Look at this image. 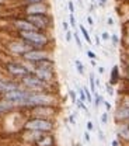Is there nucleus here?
<instances>
[{
    "label": "nucleus",
    "instance_id": "18",
    "mask_svg": "<svg viewBox=\"0 0 129 146\" xmlns=\"http://www.w3.org/2000/svg\"><path fill=\"white\" fill-rule=\"evenodd\" d=\"M79 28H80V33H81V35L84 36V41H86L87 44H93V39L90 38V34H89L87 28H86L83 24H80V25H79Z\"/></svg>",
    "mask_w": 129,
    "mask_h": 146
},
{
    "label": "nucleus",
    "instance_id": "40",
    "mask_svg": "<svg viewBox=\"0 0 129 146\" xmlns=\"http://www.w3.org/2000/svg\"><path fill=\"white\" fill-rule=\"evenodd\" d=\"M105 87H107V91H108V93H110L111 96H112V94H114V90H112V87H111V84H110V83H108V84H107Z\"/></svg>",
    "mask_w": 129,
    "mask_h": 146
},
{
    "label": "nucleus",
    "instance_id": "37",
    "mask_svg": "<svg viewBox=\"0 0 129 146\" xmlns=\"http://www.w3.org/2000/svg\"><path fill=\"white\" fill-rule=\"evenodd\" d=\"M86 20H87V23H89V25H90V27H93V25H94V20H93L91 16H87V18H86Z\"/></svg>",
    "mask_w": 129,
    "mask_h": 146
},
{
    "label": "nucleus",
    "instance_id": "12",
    "mask_svg": "<svg viewBox=\"0 0 129 146\" xmlns=\"http://www.w3.org/2000/svg\"><path fill=\"white\" fill-rule=\"evenodd\" d=\"M19 87H21V84H20V82H17V80L10 79V77L9 79L0 77V96H4V94L16 90Z\"/></svg>",
    "mask_w": 129,
    "mask_h": 146
},
{
    "label": "nucleus",
    "instance_id": "32",
    "mask_svg": "<svg viewBox=\"0 0 129 146\" xmlns=\"http://www.w3.org/2000/svg\"><path fill=\"white\" fill-rule=\"evenodd\" d=\"M110 38H111V35L107 33V31L101 33V39H103V41H110Z\"/></svg>",
    "mask_w": 129,
    "mask_h": 146
},
{
    "label": "nucleus",
    "instance_id": "2",
    "mask_svg": "<svg viewBox=\"0 0 129 146\" xmlns=\"http://www.w3.org/2000/svg\"><path fill=\"white\" fill-rule=\"evenodd\" d=\"M1 68L10 79H14V80L20 82L24 76H27V74H30L32 72L34 65H31L25 60L20 62V60H16V59H7V60L3 62Z\"/></svg>",
    "mask_w": 129,
    "mask_h": 146
},
{
    "label": "nucleus",
    "instance_id": "26",
    "mask_svg": "<svg viewBox=\"0 0 129 146\" xmlns=\"http://www.w3.org/2000/svg\"><path fill=\"white\" fill-rule=\"evenodd\" d=\"M110 41L112 42V45H114V46H116V45L119 44V36L116 35V34H112L111 38H110Z\"/></svg>",
    "mask_w": 129,
    "mask_h": 146
},
{
    "label": "nucleus",
    "instance_id": "29",
    "mask_svg": "<svg viewBox=\"0 0 129 146\" xmlns=\"http://www.w3.org/2000/svg\"><path fill=\"white\" fill-rule=\"evenodd\" d=\"M65 38H66V42H70V41L73 39V33H72L70 30H67V31H66V35H65Z\"/></svg>",
    "mask_w": 129,
    "mask_h": 146
},
{
    "label": "nucleus",
    "instance_id": "50",
    "mask_svg": "<svg viewBox=\"0 0 129 146\" xmlns=\"http://www.w3.org/2000/svg\"><path fill=\"white\" fill-rule=\"evenodd\" d=\"M76 146H81V145H76Z\"/></svg>",
    "mask_w": 129,
    "mask_h": 146
},
{
    "label": "nucleus",
    "instance_id": "6",
    "mask_svg": "<svg viewBox=\"0 0 129 146\" xmlns=\"http://www.w3.org/2000/svg\"><path fill=\"white\" fill-rule=\"evenodd\" d=\"M24 131H39V132H52L55 129V122L54 119L48 118H37L32 117L27 119L22 125Z\"/></svg>",
    "mask_w": 129,
    "mask_h": 146
},
{
    "label": "nucleus",
    "instance_id": "14",
    "mask_svg": "<svg viewBox=\"0 0 129 146\" xmlns=\"http://www.w3.org/2000/svg\"><path fill=\"white\" fill-rule=\"evenodd\" d=\"M34 145L35 146H55V138L51 135V132H45Z\"/></svg>",
    "mask_w": 129,
    "mask_h": 146
},
{
    "label": "nucleus",
    "instance_id": "4",
    "mask_svg": "<svg viewBox=\"0 0 129 146\" xmlns=\"http://www.w3.org/2000/svg\"><path fill=\"white\" fill-rule=\"evenodd\" d=\"M20 84H21V87H24L30 91H51V89H52V83L44 82L42 79H39L34 73L24 76L20 80Z\"/></svg>",
    "mask_w": 129,
    "mask_h": 146
},
{
    "label": "nucleus",
    "instance_id": "46",
    "mask_svg": "<svg viewBox=\"0 0 129 146\" xmlns=\"http://www.w3.org/2000/svg\"><path fill=\"white\" fill-rule=\"evenodd\" d=\"M98 1H100V6H101V7H104V6L107 4V0H98Z\"/></svg>",
    "mask_w": 129,
    "mask_h": 146
},
{
    "label": "nucleus",
    "instance_id": "21",
    "mask_svg": "<svg viewBox=\"0 0 129 146\" xmlns=\"http://www.w3.org/2000/svg\"><path fill=\"white\" fill-rule=\"evenodd\" d=\"M73 39L74 42H76V45H77V48L79 49H83V42H81V39H80V36L77 33H73Z\"/></svg>",
    "mask_w": 129,
    "mask_h": 146
},
{
    "label": "nucleus",
    "instance_id": "20",
    "mask_svg": "<svg viewBox=\"0 0 129 146\" xmlns=\"http://www.w3.org/2000/svg\"><path fill=\"white\" fill-rule=\"evenodd\" d=\"M89 82H90V89H91V93L94 94V93H95V89H97V86H95V77H94V74H93V73H90Z\"/></svg>",
    "mask_w": 129,
    "mask_h": 146
},
{
    "label": "nucleus",
    "instance_id": "19",
    "mask_svg": "<svg viewBox=\"0 0 129 146\" xmlns=\"http://www.w3.org/2000/svg\"><path fill=\"white\" fill-rule=\"evenodd\" d=\"M74 66H76V70H77V73L79 74H84L86 73V70H84V65H83V62L81 60H79V59H76L74 60Z\"/></svg>",
    "mask_w": 129,
    "mask_h": 146
},
{
    "label": "nucleus",
    "instance_id": "44",
    "mask_svg": "<svg viewBox=\"0 0 129 146\" xmlns=\"http://www.w3.org/2000/svg\"><path fill=\"white\" fill-rule=\"evenodd\" d=\"M111 145L112 146H119V141H118V139H114V141L111 142Z\"/></svg>",
    "mask_w": 129,
    "mask_h": 146
},
{
    "label": "nucleus",
    "instance_id": "7",
    "mask_svg": "<svg viewBox=\"0 0 129 146\" xmlns=\"http://www.w3.org/2000/svg\"><path fill=\"white\" fill-rule=\"evenodd\" d=\"M38 31H45L49 33L54 28V17L52 14H31V16H24Z\"/></svg>",
    "mask_w": 129,
    "mask_h": 146
},
{
    "label": "nucleus",
    "instance_id": "13",
    "mask_svg": "<svg viewBox=\"0 0 129 146\" xmlns=\"http://www.w3.org/2000/svg\"><path fill=\"white\" fill-rule=\"evenodd\" d=\"M115 122H129V106H121L118 107L114 114Z\"/></svg>",
    "mask_w": 129,
    "mask_h": 146
},
{
    "label": "nucleus",
    "instance_id": "23",
    "mask_svg": "<svg viewBox=\"0 0 129 146\" xmlns=\"http://www.w3.org/2000/svg\"><path fill=\"white\" fill-rule=\"evenodd\" d=\"M104 100H103V97L98 94V93H94V106L95 107H98L100 106V103H103Z\"/></svg>",
    "mask_w": 129,
    "mask_h": 146
},
{
    "label": "nucleus",
    "instance_id": "9",
    "mask_svg": "<svg viewBox=\"0 0 129 146\" xmlns=\"http://www.w3.org/2000/svg\"><path fill=\"white\" fill-rule=\"evenodd\" d=\"M52 52L49 48H45V49H38V48H34L31 51H28L27 54H24L21 56L22 60L31 63V65H35L41 60H45V59H52Z\"/></svg>",
    "mask_w": 129,
    "mask_h": 146
},
{
    "label": "nucleus",
    "instance_id": "33",
    "mask_svg": "<svg viewBox=\"0 0 129 146\" xmlns=\"http://www.w3.org/2000/svg\"><path fill=\"white\" fill-rule=\"evenodd\" d=\"M86 54H87V56H89L90 59H97V55H95V52H93V51H90V49H89Z\"/></svg>",
    "mask_w": 129,
    "mask_h": 146
},
{
    "label": "nucleus",
    "instance_id": "49",
    "mask_svg": "<svg viewBox=\"0 0 129 146\" xmlns=\"http://www.w3.org/2000/svg\"><path fill=\"white\" fill-rule=\"evenodd\" d=\"M90 1H91V3H94V1H95V0H90Z\"/></svg>",
    "mask_w": 129,
    "mask_h": 146
},
{
    "label": "nucleus",
    "instance_id": "39",
    "mask_svg": "<svg viewBox=\"0 0 129 146\" xmlns=\"http://www.w3.org/2000/svg\"><path fill=\"white\" fill-rule=\"evenodd\" d=\"M98 136H100V139H101L103 142L105 141V136H104V133H103V131H101V129H98Z\"/></svg>",
    "mask_w": 129,
    "mask_h": 146
},
{
    "label": "nucleus",
    "instance_id": "34",
    "mask_svg": "<svg viewBox=\"0 0 129 146\" xmlns=\"http://www.w3.org/2000/svg\"><path fill=\"white\" fill-rule=\"evenodd\" d=\"M103 103H104V107H105V110H107V112L112 110V106H111V104H110V103H108V101H105V100H104Z\"/></svg>",
    "mask_w": 129,
    "mask_h": 146
},
{
    "label": "nucleus",
    "instance_id": "28",
    "mask_svg": "<svg viewBox=\"0 0 129 146\" xmlns=\"http://www.w3.org/2000/svg\"><path fill=\"white\" fill-rule=\"evenodd\" d=\"M69 97H70L72 103H76V101H77V93L74 90H69Z\"/></svg>",
    "mask_w": 129,
    "mask_h": 146
},
{
    "label": "nucleus",
    "instance_id": "25",
    "mask_svg": "<svg viewBox=\"0 0 129 146\" xmlns=\"http://www.w3.org/2000/svg\"><path fill=\"white\" fill-rule=\"evenodd\" d=\"M77 96H79V100H81V101H87V98H86V93H84V89H83V87L79 89Z\"/></svg>",
    "mask_w": 129,
    "mask_h": 146
},
{
    "label": "nucleus",
    "instance_id": "31",
    "mask_svg": "<svg viewBox=\"0 0 129 146\" xmlns=\"http://www.w3.org/2000/svg\"><path fill=\"white\" fill-rule=\"evenodd\" d=\"M100 119H101V122H103V124H107V122H108V114H107V112H103Z\"/></svg>",
    "mask_w": 129,
    "mask_h": 146
},
{
    "label": "nucleus",
    "instance_id": "36",
    "mask_svg": "<svg viewBox=\"0 0 129 146\" xmlns=\"http://www.w3.org/2000/svg\"><path fill=\"white\" fill-rule=\"evenodd\" d=\"M62 25H63V30H65V31L70 30V24H69L67 21H63V23H62Z\"/></svg>",
    "mask_w": 129,
    "mask_h": 146
},
{
    "label": "nucleus",
    "instance_id": "16",
    "mask_svg": "<svg viewBox=\"0 0 129 146\" xmlns=\"http://www.w3.org/2000/svg\"><path fill=\"white\" fill-rule=\"evenodd\" d=\"M116 133L121 139L129 142V124L128 122H119V127L116 129Z\"/></svg>",
    "mask_w": 129,
    "mask_h": 146
},
{
    "label": "nucleus",
    "instance_id": "38",
    "mask_svg": "<svg viewBox=\"0 0 129 146\" xmlns=\"http://www.w3.org/2000/svg\"><path fill=\"white\" fill-rule=\"evenodd\" d=\"M41 1H46V0H22V3H41Z\"/></svg>",
    "mask_w": 129,
    "mask_h": 146
},
{
    "label": "nucleus",
    "instance_id": "24",
    "mask_svg": "<svg viewBox=\"0 0 129 146\" xmlns=\"http://www.w3.org/2000/svg\"><path fill=\"white\" fill-rule=\"evenodd\" d=\"M69 24H70V27H72V28H76V27H77V24H76V17H74V13H70V14H69Z\"/></svg>",
    "mask_w": 129,
    "mask_h": 146
},
{
    "label": "nucleus",
    "instance_id": "1",
    "mask_svg": "<svg viewBox=\"0 0 129 146\" xmlns=\"http://www.w3.org/2000/svg\"><path fill=\"white\" fill-rule=\"evenodd\" d=\"M16 36L25 41L28 45H31L32 48L38 49H45V48H51L54 44L52 36L49 35V33L45 31H38V30H31V31H17Z\"/></svg>",
    "mask_w": 129,
    "mask_h": 146
},
{
    "label": "nucleus",
    "instance_id": "42",
    "mask_svg": "<svg viewBox=\"0 0 129 146\" xmlns=\"http://www.w3.org/2000/svg\"><path fill=\"white\" fill-rule=\"evenodd\" d=\"M94 39H95V41H94V42H95V45H98V46H100V45H101V39H100V36H95Z\"/></svg>",
    "mask_w": 129,
    "mask_h": 146
},
{
    "label": "nucleus",
    "instance_id": "41",
    "mask_svg": "<svg viewBox=\"0 0 129 146\" xmlns=\"http://www.w3.org/2000/svg\"><path fill=\"white\" fill-rule=\"evenodd\" d=\"M69 122H70L72 125H74V124H76V119H74V115H70V117H69Z\"/></svg>",
    "mask_w": 129,
    "mask_h": 146
},
{
    "label": "nucleus",
    "instance_id": "15",
    "mask_svg": "<svg viewBox=\"0 0 129 146\" xmlns=\"http://www.w3.org/2000/svg\"><path fill=\"white\" fill-rule=\"evenodd\" d=\"M16 108H17L16 103H13V101L6 100V98L1 97V100H0V115H1V114H7V112H10V111H14Z\"/></svg>",
    "mask_w": 129,
    "mask_h": 146
},
{
    "label": "nucleus",
    "instance_id": "51",
    "mask_svg": "<svg viewBox=\"0 0 129 146\" xmlns=\"http://www.w3.org/2000/svg\"><path fill=\"white\" fill-rule=\"evenodd\" d=\"M128 124H129V122H128Z\"/></svg>",
    "mask_w": 129,
    "mask_h": 146
},
{
    "label": "nucleus",
    "instance_id": "48",
    "mask_svg": "<svg viewBox=\"0 0 129 146\" xmlns=\"http://www.w3.org/2000/svg\"><path fill=\"white\" fill-rule=\"evenodd\" d=\"M107 23H108L110 25H112V24H114V20H112V18H108V20H107Z\"/></svg>",
    "mask_w": 129,
    "mask_h": 146
},
{
    "label": "nucleus",
    "instance_id": "17",
    "mask_svg": "<svg viewBox=\"0 0 129 146\" xmlns=\"http://www.w3.org/2000/svg\"><path fill=\"white\" fill-rule=\"evenodd\" d=\"M119 79H121V73H119V68L115 65V66H112V69H111V74H110V84L111 86H116L118 84V82H119Z\"/></svg>",
    "mask_w": 129,
    "mask_h": 146
},
{
    "label": "nucleus",
    "instance_id": "27",
    "mask_svg": "<svg viewBox=\"0 0 129 146\" xmlns=\"http://www.w3.org/2000/svg\"><path fill=\"white\" fill-rule=\"evenodd\" d=\"M83 89H84V93H86V98H87V101H89V103H91L93 101V93L89 90L87 87H83Z\"/></svg>",
    "mask_w": 129,
    "mask_h": 146
},
{
    "label": "nucleus",
    "instance_id": "47",
    "mask_svg": "<svg viewBox=\"0 0 129 146\" xmlns=\"http://www.w3.org/2000/svg\"><path fill=\"white\" fill-rule=\"evenodd\" d=\"M90 63H91V66H94V68L97 66V62H95V59H91V60H90Z\"/></svg>",
    "mask_w": 129,
    "mask_h": 146
},
{
    "label": "nucleus",
    "instance_id": "45",
    "mask_svg": "<svg viewBox=\"0 0 129 146\" xmlns=\"http://www.w3.org/2000/svg\"><path fill=\"white\" fill-rule=\"evenodd\" d=\"M104 72H105V69H104L103 66H98V73H100V74H104Z\"/></svg>",
    "mask_w": 129,
    "mask_h": 146
},
{
    "label": "nucleus",
    "instance_id": "35",
    "mask_svg": "<svg viewBox=\"0 0 129 146\" xmlns=\"http://www.w3.org/2000/svg\"><path fill=\"white\" fill-rule=\"evenodd\" d=\"M87 131H89V132L94 131V124H93L91 121H87Z\"/></svg>",
    "mask_w": 129,
    "mask_h": 146
},
{
    "label": "nucleus",
    "instance_id": "11",
    "mask_svg": "<svg viewBox=\"0 0 129 146\" xmlns=\"http://www.w3.org/2000/svg\"><path fill=\"white\" fill-rule=\"evenodd\" d=\"M10 25L13 27V30L17 31H31V30H37L24 16H17V17H11L10 20Z\"/></svg>",
    "mask_w": 129,
    "mask_h": 146
},
{
    "label": "nucleus",
    "instance_id": "8",
    "mask_svg": "<svg viewBox=\"0 0 129 146\" xmlns=\"http://www.w3.org/2000/svg\"><path fill=\"white\" fill-rule=\"evenodd\" d=\"M20 13L22 16H31V14H49L51 6L46 1L41 3H24L20 9Z\"/></svg>",
    "mask_w": 129,
    "mask_h": 146
},
{
    "label": "nucleus",
    "instance_id": "22",
    "mask_svg": "<svg viewBox=\"0 0 129 146\" xmlns=\"http://www.w3.org/2000/svg\"><path fill=\"white\" fill-rule=\"evenodd\" d=\"M74 104L77 106V108H79V110H81V111H84V112H89V108L86 107L84 101H81V100H77V101H76Z\"/></svg>",
    "mask_w": 129,
    "mask_h": 146
},
{
    "label": "nucleus",
    "instance_id": "43",
    "mask_svg": "<svg viewBox=\"0 0 129 146\" xmlns=\"http://www.w3.org/2000/svg\"><path fill=\"white\" fill-rule=\"evenodd\" d=\"M84 139H86V142H90V135H89V131H87V132H84Z\"/></svg>",
    "mask_w": 129,
    "mask_h": 146
},
{
    "label": "nucleus",
    "instance_id": "5",
    "mask_svg": "<svg viewBox=\"0 0 129 146\" xmlns=\"http://www.w3.org/2000/svg\"><path fill=\"white\" fill-rule=\"evenodd\" d=\"M4 51H6V54H9L10 56H16V58H21L24 54H27L28 51H31V49H34L31 45H28L25 41H22V39H20V38H11V39H9L6 44H4Z\"/></svg>",
    "mask_w": 129,
    "mask_h": 146
},
{
    "label": "nucleus",
    "instance_id": "10",
    "mask_svg": "<svg viewBox=\"0 0 129 146\" xmlns=\"http://www.w3.org/2000/svg\"><path fill=\"white\" fill-rule=\"evenodd\" d=\"M30 110V114L32 117H37V118H48V119H52L58 114V108L56 106H37V107H31Z\"/></svg>",
    "mask_w": 129,
    "mask_h": 146
},
{
    "label": "nucleus",
    "instance_id": "30",
    "mask_svg": "<svg viewBox=\"0 0 129 146\" xmlns=\"http://www.w3.org/2000/svg\"><path fill=\"white\" fill-rule=\"evenodd\" d=\"M67 9H69V13H74L76 7H74V3L72 1V0H69V1H67Z\"/></svg>",
    "mask_w": 129,
    "mask_h": 146
},
{
    "label": "nucleus",
    "instance_id": "3",
    "mask_svg": "<svg viewBox=\"0 0 129 146\" xmlns=\"http://www.w3.org/2000/svg\"><path fill=\"white\" fill-rule=\"evenodd\" d=\"M35 76H38L39 79H42L46 83H54L56 79V73H55V60L52 59H45L41 60L34 65L32 72Z\"/></svg>",
    "mask_w": 129,
    "mask_h": 146
}]
</instances>
